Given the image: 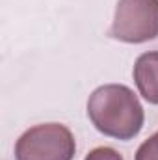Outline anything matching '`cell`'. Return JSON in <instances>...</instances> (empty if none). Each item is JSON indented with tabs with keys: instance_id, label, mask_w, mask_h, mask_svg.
<instances>
[{
	"instance_id": "6da1fadb",
	"label": "cell",
	"mask_w": 158,
	"mask_h": 160,
	"mask_svg": "<svg viewBox=\"0 0 158 160\" xmlns=\"http://www.w3.org/2000/svg\"><path fill=\"white\" fill-rule=\"evenodd\" d=\"M87 118L101 134L126 142L141 132L145 112L128 86L104 84L89 95Z\"/></svg>"
},
{
	"instance_id": "7a4b0ae2",
	"label": "cell",
	"mask_w": 158,
	"mask_h": 160,
	"mask_svg": "<svg viewBox=\"0 0 158 160\" xmlns=\"http://www.w3.org/2000/svg\"><path fill=\"white\" fill-rule=\"evenodd\" d=\"M77 142L62 123L30 127L15 143V160H73Z\"/></svg>"
},
{
	"instance_id": "3957f363",
	"label": "cell",
	"mask_w": 158,
	"mask_h": 160,
	"mask_svg": "<svg viewBox=\"0 0 158 160\" xmlns=\"http://www.w3.org/2000/svg\"><path fill=\"white\" fill-rule=\"evenodd\" d=\"M110 36L140 45L158 38V0H117Z\"/></svg>"
},
{
	"instance_id": "277c9868",
	"label": "cell",
	"mask_w": 158,
	"mask_h": 160,
	"mask_svg": "<svg viewBox=\"0 0 158 160\" xmlns=\"http://www.w3.org/2000/svg\"><path fill=\"white\" fill-rule=\"evenodd\" d=\"M132 75L140 95L147 102L158 104V50L140 54Z\"/></svg>"
},
{
	"instance_id": "5b68a950",
	"label": "cell",
	"mask_w": 158,
	"mask_h": 160,
	"mask_svg": "<svg viewBox=\"0 0 158 160\" xmlns=\"http://www.w3.org/2000/svg\"><path fill=\"white\" fill-rule=\"evenodd\" d=\"M136 160H158V132L149 136L136 151Z\"/></svg>"
},
{
	"instance_id": "8992f818",
	"label": "cell",
	"mask_w": 158,
	"mask_h": 160,
	"mask_svg": "<svg viewBox=\"0 0 158 160\" xmlns=\"http://www.w3.org/2000/svg\"><path fill=\"white\" fill-rule=\"evenodd\" d=\"M84 160H123V157L112 147H95L86 155Z\"/></svg>"
}]
</instances>
